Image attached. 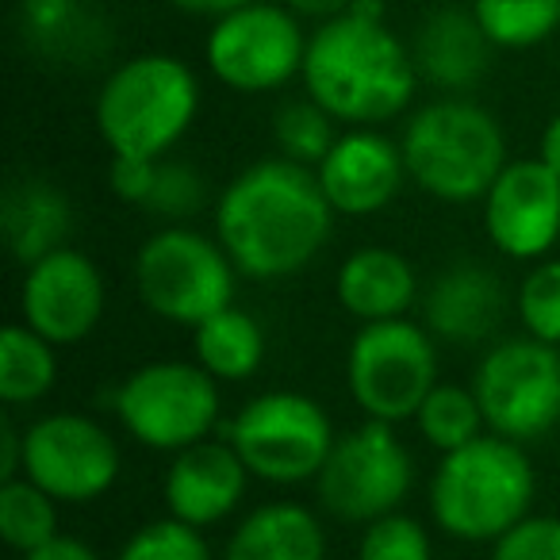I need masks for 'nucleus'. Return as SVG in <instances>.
I'll return each mask as SVG.
<instances>
[{"instance_id": "f257e3e1", "label": "nucleus", "mask_w": 560, "mask_h": 560, "mask_svg": "<svg viewBox=\"0 0 560 560\" xmlns=\"http://www.w3.org/2000/svg\"><path fill=\"white\" fill-rule=\"evenodd\" d=\"M335 219L315 170L280 154L234 173L215 196V238L238 277L261 284L304 272L327 249Z\"/></svg>"}, {"instance_id": "f03ea898", "label": "nucleus", "mask_w": 560, "mask_h": 560, "mask_svg": "<svg viewBox=\"0 0 560 560\" xmlns=\"http://www.w3.org/2000/svg\"><path fill=\"white\" fill-rule=\"evenodd\" d=\"M300 81L342 127L392 124L419 93L411 47L388 27L384 0H353L350 12L323 20L307 39Z\"/></svg>"}, {"instance_id": "7ed1b4c3", "label": "nucleus", "mask_w": 560, "mask_h": 560, "mask_svg": "<svg viewBox=\"0 0 560 560\" xmlns=\"http://www.w3.org/2000/svg\"><path fill=\"white\" fill-rule=\"evenodd\" d=\"M534 465L526 445L499 434L442 453L430 476V518L453 541L491 545L534 506Z\"/></svg>"}, {"instance_id": "20e7f679", "label": "nucleus", "mask_w": 560, "mask_h": 560, "mask_svg": "<svg viewBox=\"0 0 560 560\" xmlns=\"http://www.w3.org/2000/svg\"><path fill=\"white\" fill-rule=\"evenodd\" d=\"M407 177L438 203H483L506 170V135L488 108L465 96H438L407 116L404 135Z\"/></svg>"}, {"instance_id": "39448f33", "label": "nucleus", "mask_w": 560, "mask_h": 560, "mask_svg": "<svg viewBox=\"0 0 560 560\" xmlns=\"http://www.w3.org/2000/svg\"><path fill=\"white\" fill-rule=\"evenodd\" d=\"M200 116V81L173 55H135L104 78L93 104L112 158H170Z\"/></svg>"}, {"instance_id": "423d86ee", "label": "nucleus", "mask_w": 560, "mask_h": 560, "mask_svg": "<svg viewBox=\"0 0 560 560\" xmlns=\"http://www.w3.org/2000/svg\"><path fill=\"white\" fill-rule=\"evenodd\" d=\"M238 269L215 234L165 223L147 234L135 254V292L154 319L196 330L234 304Z\"/></svg>"}, {"instance_id": "0eeeda50", "label": "nucleus", "mask_w": 560, "mask_h": 560, "mask_svg": "<svg viewBox=\"0 0 560 560\" xmlns=\"http://www.w3.org/2000/svg\"><path fill=\"white\" fill-rule=\"evenodd\" d=\"M223 438L246 460L254 480L296 488L315 483L335 450L338 430L319 399L292 388H272L246 399L226 422Z\"/></svg>"}, {"instance_id": "6e6552de", "label": "nucleus", "mask_w": 560, "mask_h": 560, "mask_svg": "<svg viewBox=\"0 0 560 560\" xmlns=\"http://www.w3.org/2000/svg\"><path fill=\"white\" fill-rule=\"evenodd\" d=\"M112 411L131 442L173 457L215 438L223 396L215 376L203 373L196 361H147L119 381Z\"/></svg>"}, {"instance_id": "1a4fd4ad", "label": "nucleus", "mask_w": 560, "mask_h": 560, "mask_svg": "<svg viewBox=\"0 0 560 560\" xmlns=\"http://www.w3.org/2000/svg\"><path fill=\"white\" fill-rule=\"evenodd\" d=\"M438 384V338L415 319L361 323L346 353V388L365 419L411 422Z\"/></svg>"}, {"instance_id": "9d476101", "label": "nucleus", "mask_w": 560, "mask_h": 560, "mask_svg": "<svg viewBox=\"0 0 560 560\" xmlns=\"http://www.w3.org/2000/svg\"><path fill=\"white\" fill-rule=\"evenodd\" d=\"M312 32L280 0H254L246 9L211 20L203 39V62L223 89L242 96H265L304 73Z\"/></svg>"}, {"instance_id": "9b49d317", "label": "nucleus", "mask_w": 560, "mask_h": 560, "mask_svg": "<svg viewBox=\"0 0 560 560\" xmlns=\"http://www.w3.org/2000/svg\"><path fill=\"white\" fill-rule=\"evenodd\" d=\"M483 422L506 442H541L560 427V346L529 335L483 350L472 373Z\"/></svg>"}, {"instance_id": "f8f14e48", "label": "nucleus", "mask_w": 560, "mask_h": 560, "mask_svg": "<svg viewBox=\"0 0 560 560\" xmlns=\"http://www.w3.org/2000/svg\"><path fill=\"white\" fill-rule=\"evenodd\" d=\"M411 483L415 460L396 427L365 419L361 427L338 434L327 465L315 476V495L330 518L369 526L399 511L411 495Z\"/></svg>"}, {"instance_id": "ddd939ff", "label": "nucleus", "mask_w": 560, "mask_h": 560, "mask_svg": "<svg viewBox=\"0 0 560 560\" xmlns=\"http://www.w3.org/2000/svg\"><path fill=\"white\" fill-rule=\"evenodd\" d=\"M124 472V450L116 434L81 411L39 415L24 430V472L58 503H96L116 488Z\"/></svg>"}, {"instance_id": "4468645a", "label": "nucleus", "mask_w": 560, "mask_h": 560, "mask_svg": "<svg viewBox=\"0 0 560 560\" xmlns=\"http://www.w3.org/2000/svg\"><path fill=\"white\" fill-rule=\"evenodd\" d=\"M104 307H108V284H104L101 265L85 249L62 246L24 269L20 323H27L58 350L85 342L101 327Z\"/></svg>"}, {"instance_id": "2eb2a0df", "label": "nucleus", "mask_w": 560, "mask_h": 560, "mask_svg": "<svg viewBox=\"0 0 560 560\" xmlns=\"http://www.w3.org/2000/svg\"><path fill=\"white\" fill-rule=\"evenodd\" d=\"M483 231L495 254L511 261H541L560 242V177L541 158L506 162L483 196Z\"/></svg>"}, {"instance_id": "dca6fc26", "label": "nucleus", "mask_w": 560, "mask_h": 560, "mask_svg": "<svg viewBox=\"0 0 560 560\" xmlns=\"http://www.w3.org/2000/svg\"><path fill=\"white\" fill-rule=\"evenodd\" d=\"M315 177L335 215L346 219H369L392 208L411 180L404 150L381 127H346L330 154L315 165Z\"/></svg>"}, {"instance_id": "f3484780", "label": "nucleus", "mask_w": 560, "mask_h": 560, "mask_svg": "<svg viewBox=\"0 0 560 560\" xmlns=\"http://www.w3.org/2000/svg\"><path fill=\"white\" fill-rule=\"evenodd\" d=\"M249 468L246 460L234 453V445L208 438L188 450L173 453L170 468L162 480L165 514L188 522L196 529H211L226 522L231 514L242 511L249 491Z\"/></svg>"}, {"instance_id": "a211bd4d", "label": "nucleus", "mask_w": 560, "mask_h": 560, "mask_svg": "<svg viewBox=\"0 0 560 560\" xmlns=\"http://www.w3.org/2000/svg\"><path fill=\"white\" fill-rule=\"evenodd\" d=\"M506 312L499 272L480 261H453L422 292V327L450 346H483Z\"/></svg>"}, {"instance_id": "6ab92c4d", "label": "nucleus", "mask_w": 560, "mask_h": 560, "mask_svg": "<svg viewBox=\"0 0 560 560\" xmlns=\"http://www.w3.org/2000/svg\"><path fill=\"white\" fill-rule=\"evenodd\" d=\"M491 55H495V47L483 35L472 9H453V4L427 12L411 39L419 81H430L445 96H460L480 85L491 66Z\"/></svg>"}, {"instance_id": "aec40b11", "label": "nucleus", "mask_w": 560, "mask_h": 560, "mask_svg": "<svg viewBox=\"0 0 560 560\" xmlns=\"http://www.w3.org/2000/svg\"><path fill=\"white\" fill-rule=\"evenodd\" d=\"M419 272L392 246H358L342 257L335 277V296L350 319L384 323L404 319L419 304Z\"/></svg>"}, {"instance_id": "412c9836", "label": "nucleus", "mask_w": 560, "mask_h": 560, "mask_svg": "<svg viewBox=\"0 0 560 560\" xmlns=\"http://www.w3.org/2000/svg\"><path fill=\"white\" fill-rule=\"evenodd\" d=\"M73 203L66 188L47 177H24L0 200V234L16 265H35L55 249L70 246Z\"/></svg>"}, {"instance_id": "4be33fe9", "label": "nucleus", "mask_w": 560, "mask_h": 560, "mask_svg": "<svg viewBox=\"0 0 560 560\" xmlns=\"http://www.w3.org/2000/svg\"><path fill=\"white\" fill-rule=\"evenodd\" d=\"M223 560H327V529L304 503H257L231 529Z\"/></svg>"}, {"instance_id": "5701e85b", "label": "nucleus", "mask_w": 560, "mask_h": 560, "mask_svg": "<svg viewBox=\"0 0 560 560\" xmlns=\"http://www.w3.org/2000/svg\"><path fill=\"white\" fill-rule=\"evenodd\" d=\"M265 330L246 307L231 304L192 330V361L219 384H242L265 365Z\"/></svg>"}, {"instance_id": "b1692460", "label": "nucleus", "mask_w": 560, "mask_h": 560, "mask_svg": "<svg viewBox=\"0 0 560 560\" xmlns=\"http://www.w3.org/2000/svg\"><path fill=\"white\" fill-rule=\"evenodd\" d=\"M58 384V346L27 323H9L0 335V399L4 407H32Z\"/></svg>"}, {"instance_id": "393cba45", "label": "nucleus", "mask_w": 560, "mask_h": 560, "mask_svg": "<svg viewBox=\"0 0 560 560\" xmlns=\"http://www.w3.org/2000/svg\"><path fill=\"white\" fill-rule=\"evenodd\" d=\"M58 499L50 491H43L39 483H32L27 476L0 483V537L9 549H16L20 557L43 549L47 541H55L62 534V514H58Z\"/></svg>"}, {"instance_id": "a878e982", "label": "nucleus", "mask_w": 560, "mask_h": 560, "mask_svg": "<svg viewBox=\"0 0 560 560\" xmlns=\"http://www.w3.org/2000/svg\"><path fill=\"white\" fill-rule=\"evenodd\" d=\"M415 430L419 438L438 453H453L460 445L476 442L480 434H488V422H483L480 399H476L472 384L460 388V384H442L438 381L430 388V396L415 411Z\"/></svg>"}, {"instance_id": "bb28decb", "label": "nucleus", "mask_w": 560, "mask_h": 560, "mask_svg": "<svg viewBox=\"0 0 560 560\" xmlns=\"http://www.w3.org/2000/svg\"><path fill=\"white\" fill-rule=\"evenodd\" d=\"M472 16L495 50H529L560 32V0H472Z\"/></svg>"}, {"instance_id": "cd10ccee", "label": "nucleus", "mask_w": 560, "mask_h": 560, "mask_svg": "<svg viewBox=\"0 0 560 560\" xmlns=\"http://www.w3.org/2000/svg\"><path fill=\"white\" fill-rule=\"evenodd\" d=\"M338 127L342 124L323 104H315L312 96H300V101H289L277 108V116H272V142H277L280 158L315 170L330 154L338 135H342Z\"/></svg>"}, {"instance_id": "c85d7f7f", "label": "nucleus", "mask_w": 560, "mask_h": 560, "mask_svg": "<svg viewBox=\"0 0 560 560\" xmlns=\"http://www.w3.org/2000/svg\"><path fill=\"white\" fill-rule=\"evenodd\" d=\"M116 560H215V552H211L208 529H196L165 514V518H154L135 529L119 545Z\"/></svg>"}, {"instance_id": "c756f323", "label": "nucleus", "mask_w": 560, "mask_h": 560, "mask_svg": "<svg viewBox=\"0 0 560 560\" xmlns=\"http://www.w3.org/2000/svg\"><path fill=\"white\" fill-rule=\"evenodd\" d=\"M514 307H518L522 330L529 338L560 346V257H541L529 265Z\"/></svg>"}, {"instance_id": "7c9ffc66", "label": "nucleus", "mask_w": 560, "mask_h": 560, "mask_svg": "<svg viewBox=\"0 0 560 560\" xmlns=\"http://www.w3.org/2000/svg\"><path fill=\"white\" fill-rule=\"evenodd\" d=\"M358 560H434V541L415 514L392 511L361 526Z\"/></svg>"}, {"instance_id": "2f4dec72", "label": "nucleus", "mask_w": 560, "mask_h": 560, "mask_svg": "<svg viewBox=\"0 0 560 560\" xmlns=\"http://www.w3.org/2000/svg\"><path fill=\"white\" fill-rule=\"evenodd\" d=\"M203 203H208V180L200 177V170L188 162H177V158H162L154 192H150L142 211L158 215L162 223H188L196 211H203Z\"/></svg>"}, {"instance_id": "473e14b6", "label": "nucleus", "mask_w": 560, "mask_h": 560, "mask_svg": "<svg viewBox=\"0 0 560 560\" xmlns=\"http://www.w3.org/2000/svg\"><path fill=\"white\" fill-rule=\"evenodd\" d=\"M20 24L43 50H70L78 43L81 0H20Z\"/></svg>"}, {"instance_id": "72a5a7b5", "label": "nucleus", "mask_w": 560, "mask_h": 560, "mask_svg": "<svg viewBox=\"0 0 560 560\" xmlns=\"http://www.w3.org/2000/svg\"><path fill=\"white\" fill-rule=\"evenodd\" d=\"M491 560H560V518L529 511L491 541Z\"/></svg>"}, {"instance_id": "f704fd0d", "label": "nucleus", "mask_w": 560, "mask_h": 560, "mask_svg": "<svg viewBox=\"0 0 560 560\" xmlns=\"http://www.w3.org/2000/svg\"><path fill=\"white\" fill-rule=\"evenodd\" d=\"M162 162V158H158ZM158 162L150 158H112L108 165V188L119 203L127 208H147L150 192H154Z\"/></svg>"}, {"instance_id": "c9c22d12", "label": "nucleus", "mask_w": 560, "mask_h": 560, "mask_svg": "<svg viewBox=\"0 0 560 560\" xmlns=\"http://www.w3.org/2000/svg\"><path fill=\"white\" fill-rule=\"evenodd\" d=\"M24 472V430H16L12 415L0 419V483Z\"/></svg>"}, {"instance_id": "e433bc0d", "label": "nucleus", "mask_w": 560, "mask_h": 560, "mask_svg": "<svg viewBox=\"0 0 560 560\" xmlns=\"http://www.w3.org/2000/svg\"><path fill=\"white\" fill-rule=\"evenodd\" d=\"M20 560H104V557L89 541H81V537L58 534L55 541H47L43 549L27 552V557H20Z\"/></svg>"}, {"instance_id": "4c0bfd02", "label": "nucleus", "mask_w": 560, "mask_h": 560, "mask_svg": "<svg viewBox=\"0 0 560 560\" xmlns=\"http://www.w3.org/2000/svg\"><path fill=\"white\" fill-rule=\"evenodd\" d=\"M170 9L185 12V16H200V20H219L234 9H246L254 0H165Z\"/></svg>"}, {"instance_id": "58836bf2", "label": "nucleus", "mask_w": 560, "mask_h": 560, "mask_svg": "<svg viewBox=\"0 0 560 560\" xmlns=\"http://www.w3.org/2000/svg\"><path fill=\"white\" fill-rule=\"evenodd\" d=\"M280 4L296 12L300 20L323 24V20H335V16H342V12H350L353 0H280Z\"/></svg>"}, {"instance_id": "ea45409f", "label": "nucleus", "mask_w": 560, "mask_h": 560, "mask_svg": "<svg viewBox=\"0 0 560 560\" xmlns=\"http://www.w3.org/2000/svg\"><path fill=\"white\" fill-rule=\"evenodd\" d=\"M537 158H541V162L560 177V112L545 124L541 142H537Z\"/></svg>"}, {"instance_id": "a19ab883", "label": "nucleus", "mask_w": 560, "mask_h": 560, "mask_svg": "<svg viewBox=\"0 0 560 560\" xmlns=\"http://www.w3.org/2000/svg\"><path fill=\"white\" fill-rule=\"evenodd\" d=\"M557 434H560V427H557Z\"/></svg>"}]
</instances>
